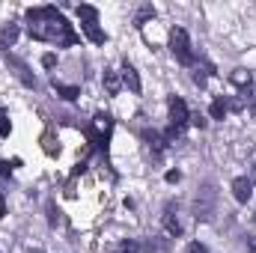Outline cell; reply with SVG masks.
<instances>
[{
    "label": "cell",
    "mask_w": 256,
    "mask_h": 253,
    "mask_svg": "<svg viewBox=\"0 0 256 253\" xmlns=\"http://www.w3.org/2000/svg\"><path fill=\"white\" fill-rule=\"evenodd\" d=\"M78 18H80L84 24H96V21H98V9H96V6H78Z\"/></svg>",
    "instance_id": "obj_12"
},
{
    "label": "cell",
    "mask_w": 256,
    "mask_h": 253,
    "mask_svg": "<svg viewBox=\"0 0 256 253\" xmlns=\"http://www.w3.org/2000/svg\"><path fill=\"white\" fill-rule=\"evenodd\" d=\"M146 140H149V146H152L155 152H164V146H167V140H164L158 131H149V134H146Z\"/></svg>",
    "instance_id": "obj_14"
},
{
    "label": "cell",
    "mask_w": 256,
    "mask_h": 253,
    "mask_svg": "<svg viewBox=\"0 0 256 253\" xmlns=\"http://www.w3.org/2000/svg\"><path fill=\"white\" fill-rule=\"evenodd\" d=\"M54 90H57V96L66 98V102H74V98L80 96V90H78V86H66V84H57V80H54Z\"/></svg>",
    "instance_id": "obj_11"
},
{
    "label": "cell",
    "mask_w": 256,
    "mask_h": 253,
    "mask_svg": "<svg viewBox=\"0 0 256 253\" xmlns=\"http://www.w3.org/2000/svg\"><path fill=\"white\" fill-rule=\"evenodd\" d=\"M230 80H232L236 86H242V92H248V90H250V84H254L250 72H244V68H236V72L230 74Z\"/></svg>",
    "instance_id": "obj_8"
},
{
    "label": "cell",
    "mask_w": 256,
    "mask_h": 253,
    "mask_svg": "<svg viewBox=\"0 0 256 253\" xmlns=\"http://www.w3.org/2000/svg\"><path fill=\"white\" fill-rule=\"evenodd\" d=\"M9 170H12V167H9L6 161H0V173H3V176H9Z\"/></svg>",
    "instance_id": "obj_24"
},
{
    "label": "cell",
    "mask_w": 256,
    "mask_h": 253,
    "mask_svg": "<svg viewBox=\"0 0 256 253\" xmlns=\"http://www.w3.org/2000/svg\"><path fill=\"white\" fill-rule=\"evenodd\" d=\"M0 120H6V110H0Z\"/></svg>",
    "instance_id": "obj_27"
},
{
    "label": "cell",
    "mask_w": 256,
    "mask_h": 253,
    "mask_svg": "<svg viewBox=\"0 0 256 253\" xmlns=\"http://www.w3.org/2000/svg\"><path fill=\"white\" fill-rule=\"evenodd\" d=\"M57 149H60V146H54V140H51V134H45V152H48V155H54Z\"/></svg>",
    "instance_id": "obj_17"
},
{
    "label": "cell",
    "mask_w": 256,
    "mask_h": 253,
    "mask_svg": "<svg viewBox=\"0 0 256 253\" xmlns=\"http://www.w3.org/2000/svg\"><path fill=\"white\" fill-rule=\"evenodd\" d=\"M15 39H18V24H6V27L0 30V48L15 45Z\"/></svg>",
    "instance_id": "obj_10"
},
{
    "label": "cell",
    "mask_w": 256,
    "mask_h": 253,
    "mask_svg": "<svg viewBox=\"0 0 256 253\" xmlns=\"http://www.w3.org/2000/svg\"><path fill=\"white\" fill-rule=\"evenodd\" d=\"M164 226H167V232H170V236H176V238L182 236V224H179V218L173 214V208H167V212H164Z\"/></svg>",
    "instance_id": "obj_9"
},
{
    "label": "cell",
    "mask_w": 256,
    "mask_h": 253,
    "mask_svg": "<svg viewBox=\"0 0 256 253\" xmlns=\"http://www.w3.org/2000/svg\"><path fill=\"white\" fill-rule=\"evenodd\" d=\"M114 253H137V244H134V242H126L120 250H114Z\"/></svg>",
    "instance_id": "obj_18"
},
{
    "label": "cell",
    "mask_w": 256,
    "mask_h": 253,
    "mask_svg": "<svg viewBox=\"0 0 256 253\" xmlns=\"http://www.w3.org/2000/svg\"><path fill=\"white\" fill-rule=\"evenodd\" d=\"M42 66H45V68H54V66H57V57H54V54H42Z\"/></svg>",
    "instance_id": "obj_16"
},
{
    "label": "cell",
    "mask_w": 256,
    "mask_h": 253,
    "mask_svg": "<svg viewBox=\"0 0 256 253\" xmlns=\"http://www.w3.org/2000/svg\"><path fill=\"white\" fill-rule=\"evenodd\" d=\"M102 84H104V92H108V96H120V90H122V78H120L114 68H104Z\"/></svg>",
    "instance_id": "obj_5"
},
{
    "label": "cell",
    "mask_w": 256,
    "mask_h": 253,
    "mask_svg": "<svg viewBox=\"0 0 256 253\" xmlns=\"http://www.w3.org/2000/svg\"><path fill=\"white\" fill-rule=\"evenodd\" d=\"M122 84H126L131 92H140V74H137V68L134 66H122Z\"/></svg>",
    "instance_id": "obj_6"
},
{
    "label": "cell",
    "mask_w": 256,
    "mask_h": 253,
    "mask_svg": "<svg viewBox=\"0 0 256 253\" xmlns=\"http://www.w3.org/2000/svg\"><path fill=\"white\" fill-rule=\"evenodd\" d=\"M232 196H236L238 202H248V200L254 196V182H250V179H244V176L232 179Z\"/></svg>",
    "instance_id": "obj_4"
},
{
    "label": "cell",
    "mask_w": 256,
    "mask_h": 253,
    "mask_svg": "<svg viewBox=\"0 0 256 253\" xmlns=\"http://www.w3.org/2000/svg\"><path fill=\"white\" fill-rule=\"evenodd\" d=\"M170 51H173V57H176L179 63H185V66H191V63H194L191 39H188V33H185L182 27H176V30L170 33Z\"/></svg>",
    "instance_id": "obj_2"
},
{
    "label": "cell",
    "mask_w": 256,
    "mask_h": 253,
    "mask_svg": "<svg viewBox=\"0 0 256 253\" xmlns=\"http://www.w3.org/2000/svg\"><path fill=\"white\" fill-rule=\"evenodd\" d=\"M250 182H254V185H256V164H254V176H250Z\"/></svg>",
    "instance_id": "obj_25"
},
{
    "label": "cell",
    "mask_w": 256,
    "mask_h": 253,
    "mask_svg": "<svg viewBox=\"0 0 256 253\" xmlns=\"http://www.w3.org/2000/svg\"><path fill=\"white\" fill-rule=\"evenodd\" d=\"M194 80H196V84H200V86H202V84H206V72H202V68H200V66H196V68H194Z\"/></svg>",
    "instance_id": "obj_19"
},
{
    "label": "cell",
    "mask_w": 256,
    "mask_h": 253,
    "mask_svg": "<svg viewBox=\"0 0 256 253\" xmlns=\"http://www.w3.org/2000/svg\"><path fill=\"white\" fill-rule=\"evenodd\" d=\"M9 63H12V66H15V68H18V78H21L24 84H33V78L27 74V66L21 63V60H15V57H9Z\"/></svg>",
    "instance_id": "obj_15"
},
{
    "label": "cell",
    "mask_w": 256,
    "mask_h": 253,
    "mask_svg": "<svg viewBox=\"0 0 256 253\" xmlns=\"http://www.w3.org/2000/svg\"><path fill=\"white\" fill-rule=\"evenodd\" d=\"M167 110H170V122L176 128H182L188 120H191V114H188V104L179 98V96H170V102H167Z\"/></svg>",
    "instance_id": "obj_3"
},
{
    "label": "cell",
    "mask_w": 256,
    "mask_h": 253,
    "mask_svg": "<svg viewBox=\"0 0 256 253\" xmlns=\"http://www.w3.org/2000/svg\"><path fill=\"white\" fill-rule=\"evenodd\" d=\"M250 253H256V242H250Z\"/></svg>",
    "instance_id": "obj_26"
},
{
    "label": "cell",
    "mask_w": 256,
    "mask_h": 253,
    "mask_svg": "<svg viewBox=\"0 0 256 253\" xmlns=\"http://www.w3.org/2000/svg\"><path fill=\"white\" fill-rule=\"evenodd\" d=\"M179 179H182V173H179V170H170V173H167V182H179Z\"/></svg>",
    "instance_id": "obj_22"
},
{
    "label": "cell",
    "mask_w": 256,
    "mask_h": 253,
    "mask_svg": "<svg viewBox=\"0 0 256 253\" xmlns=\"http://www.w3.org/2000/svg\"><path fill=\"white\" fill-rule=\"evenodd\" d=\"M226 110H230V108H226V102H224V98H214V102H212V108H208L212 120H224V116H226Z\"/></svg>",
    "instance_id": "obj_13"
},
{
    "label": "cell",
    "mask_w": 256,
    "mask_h": 253,
    "mask_svg": "<svg viewBox=\"0 0 256 253\" xmlns=\"http://www.w3.org/2000/svg\"><path fill=\"white\" fill-rule=\"evenodd\" d=\"M188 122H191V126H196V128H206V120H202V116H191Z\"/></svg>",
    "instance_id": "obj_23"
},
{
    "label": "cell",
    "mask_w": 256,
    "mask_h": 253,
    "mask_svg": "<svg viewBox=\"0 0 256 253\" xmlns=\"http://www.w3.org/2000/svg\"><path fill=\"white\" fill-rule=\"evenodd\" d=\"M9 131H12L9 120H0V137H9Z\"/></svg>",
    "instance_id": "obj_20"
},
{
    "label": "cell",
    "mask_w": 256,
    "mask_h": 253,
    "mask_svg": "<svg viewBox=\"0 0 256 253\" xmlns=\"http://www.w3.org/2000/svg\"><path fill=\"white\" fill-rule=\"evenodd\" d=\"M80 30L86 33V39H90L92 45H104V39H108V36H104V30H102L98 24H80Z\"/></svg>",
    "instance_id": "obj_7"
},
{
    "label": "cell",
    "mask_w": 256,
    "mask_h": 253,
    "mask_svg": "<svg viewBox=\"0 0 256 253\" xmlns=\"http://www.w3.org/2000/svg\"><path fill=\"white\" fill-rule=\"evenodd\" d=\"M27 21H30V36L33 39H45L54 42L57 48H72L78 42L72 24L54 6H42V9H27Z\"/></svg>",
    "instance_id": "obj_1"
},
{
    "label": "cell",
    "mask_w": 256,
    "mask_h": 253,
    "mask_svg": "<svg viewBox=\"0 0 256 253\" xmlns=\"http://www.w3.org/2000/svg\"><path fill=\"white\" fill-rule=\"evenodd\" d=\"M188 253H208V250H206V248H202L200 242H194L191 248H188Z\"/></svg>",
    "instance_id": "obj_21"
}]
</instances>
